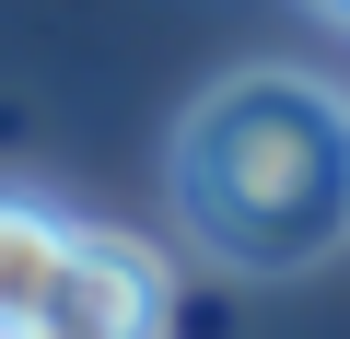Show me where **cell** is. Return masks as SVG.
Instances as JSON below:
<instances>
[{
    "label": "cell",
    "mask_w": 350,
    "mask_h": 339,
    "mask_svg": "<svg viewBox=\"0 0 350 339\" xmlns=\"http://www.w3.org/2000/svg\"><path fill=\"white\" fill-rule=\"evenodd\" d=\"M12 339H163V258L140 234H70L59 292L12 327Z\"/></svg>",
    "instance_id": "7a4b0ae2"
},
{
    "label": "cell",
    "mask_w": 350,
    "mask_h": 339,
    "mask_svg": "<svg viewBox=\"0 0 350 339\" xmlns=\"http://www.w3.org/2000/svg\"><path fill=\"white\" fill-rule=\"evenodd\" d=\"M327 12H338V24H350V0H327Z\"/></svg>",
    "instance_id": "277c9868"
},
{
    "label": "cell",
    "mask_w": 350,
    "mask_h": 339,
    "mask_svg": "<svg viewBox=\"0 0 350 339\" xmlns=\"http://www.w3.org/2000/svg\"><path fill=\"white\" fill-rule=\"evenodd\" d=\"M70 211H47V199H0V339H12L47 292H59V269H70Z\"/></svg>",
    "instance_id": "3957f363"
},
{
    "label": "cell",
    "mask_w": 350,
    "mask_h": 339,
    "mask_svg": "<svg viewBox=\"0 0 350 339\" xmlns=\"http://www.w3.org/2000/svg\"><path fill=\"white\" fill-rule=\"evenodd\" d=\"M175 211L245 281L338 258L350 246V94L280 59L211 82L175 129Z\"/></svg>",
    "instance_id": "6da1fadb"
}]
</instances>
